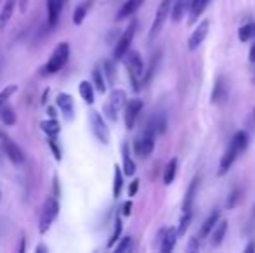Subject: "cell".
<instances>
[{
    "mask_svg": "<svg viewBox=\"0 0 255 253\" xmlns=\"http://www.w3.org/2000/svg\"><path fill=\"white\" fill-rule=\"evenodd\" d=\"M122 213H124L125 217H128L132 213V201H125L124 205H122Z\"/></svg>",
    "mask_w": 255,
    "mask_h": 253,
    "instance_id": "7bdbcfd3",
    "label": "cell"
},
{
    "mask_svg": "<svg viewBox=\"0 0 255 253\" xmlns=\"http://www.w3.org/2000/svg\"><path fill=\"white\" fill-rule=\"evenodd\" d=\"M191 2L193 0H174V3H172V12H170V17L174 23H179V21L186 16V12H189Z\"/></svg>",
    "mask_w": 255,
    "mask_h": 253,
    "instance_id": "d6986e66",
    "label": "cell"
},
{
    "mask_svg": "<svg viewBox=\"0 0 255 253\" xmlns=\"http://www.w3.org/2000/svg\"><path fill=\"white\" fill-rule=\"evenodd\" d=\"M104 77L108 78V84H113L117 78V70H115V59L113 61H104Z\"/></svg>",
    "mask_w": 255,
    "mask_h": 253,
    "instance_id": "f35d334b",
    "label": "cell"
},
{
    "mask_svg": "<svg viewBox=\"0 0 255 253\" xmlns=\"http://www.w3.org/2000/svg\"><path fill=\"white\" fill-rule=\"evenodd\" d=\"M250 252H255V243H254V241H250V243L245 247V253H250Z\"/></svg>",
    "mask_w": 255,
    "mask_h": 253,
    "instance_id": "c3c4849f",
    "label": "cell"
},
{
    "mask_svg": "<svg viewBox=\"0 0 255 253\" xmlns=\"http://www.w3.org/2000/svg\"><path fill=\"white\" fill-rule=\"evenodd\" d=\"M92 82H94V87L99 94L106 92V80H104V73L99 66H96L94 70H92Z\"/></svg>",
    "mask_w": 255,
    "mask_h": 253,
    "instance_id": "83f0119b",
    "label": "cell"
},
{
    "mask_svg": "<svg viewBox=\"0 0 255 253\" xmlns=\"http://www.w3.org/2000/svg\"><path fill=\"white\" fill-rule=\"evenodd\" d=\"M219 219H221V210H217L215 208L214 212L210 213V215L205 219V222L202 224V227H200V236L203 238H208L212 234V231H214V227L217 226V222H219Z\"/></svg>",
    "mask_w": 255,
    "mask_h": 253,
    "instance_id": "ffe728a7",
    "label": "cell"
},
{
    "mask_svg": "<svg viewBox=\"0 0 255 253\" xmlns=\"http://www.w3.org/2000/svg\"><path fill=\"white\" fill-rule=\"evenodd\" d=\"M144 2H146V0H125V2L122 3L120 9H118L117 17H115V19L122 21V19H127V17H130L132 14H135L139 9H141V5Z\"/></svg>",
    "mask_w": 255,
    "mask_h": 253,
    "instance_id": "e0dca14e",
    "label": "cell"
},
{
    "mask_svg": "<svg viewBox=\"0 0 255 253\" xmlns=\"http://www.w3.org/2000/svg\"><path fill=\"white\" fill-rule=\"evenodd\" d=\"M122 156H124V173L128 177H132L135 173V163H134V160H132L130 153H128L127 144L122 146Z\"/></svg>",
    "mask_w": 255,
    "mask_h": 253,
    "instance_id": "d4e9b609",
    "label": "cell"
},
{
    "mask_svg": "<svg viewBox=\"0 0 255 253\" xmlns=\"http://www.w3.org/2000/svg\"><path fill=\"white\" fill-rule=\"evenodd\" d=\"M17 92V85H7L0 90V108L5 106V102L10 99V95H14Z\"/></svg>",
    "mask_w": 255,
    "mask_h": 253,
    "instance_id": "74e56055",
    "label": "cell"
},
{
    "mask_svg": "<svg viewBox=\"0 0 255 253\" xmlns=\"http://www.w3.org/2000/svg\"><path fill=\"white\" fill-rule=\"evenodd\" d=\"M56 102H57V108H59L61 113L64 115V118H66L68 122H71V120L75 118V102H73V97H71L70 94H66V92H61V94H57Z\"/></svg>",
    "mask_w": 255,
    "mask_h": 253,
    "instance_id": "2e32d148",
    "label": "cell"
},
{
    "mask_svg": "<svg viewBox=\"0 0 255 253\" xmlns=\"http://www.w3.org/2000/svg\"><path fill=\"white\" fill-rule=\"evenodd\" d=\"M142 108H144V102L141 99H132V101H128L125 104V127L128 130H132L135 127V122H137Z\"/></svg>",
    "mask_w": 255,
    "mask_h": 253,
    "instance_id": "8fae6325",
    "label": "cell"
},
{
    "mask_svg": "<svg viewBox=\"0 0 255 253\" xmlns=\"http://www.w3.org/2000/svg\"><path fill=\"white\" fill-rule=\"evenodd\" d=\"M249 128H255V109L250 113V120H249Z\"/></svg>",
    "mask_w": 255,
    "mask_h": 253,
    "instance_id": "f6af8a7d",
    "label": "cell"
},
{
    "mask_svg": "<svg viewBox=\"0 0 255 253\" xmlns=\"http://www.w3.org/2000/svg\"><path fill=\"white\" fill-rule=\"evenodd\" d=\"M78 92H80V97L85 101V104L92 106L94 104V85L91 84V82L84 80L80 82V85H78Z\"/></svg>",
    "mask_w": 255,
    "mask_h": 253,
    "instance_id": "603a6c76",
    "label": "cell"
},
{
    "mask_svg": "<svg viewBox=\"0 0 255 253\" xmlns=\"http://www.w3.org/2000/svg\"><path fill=\"white\" fill-rule=\"evenodd\" d=\"M135 30H137V21H130V24L127 26V30L122 33L120 40H118L117 45H115V51H113V59H115V61H120V59H124V56L130 51V45H132V40H134Z\"/></svg>",
    "mask_w": 255,
    "mask_h": 253,
    "instance_id": "52a82bcc",
    "label": "cell"
},
{
    "mask_svg": "<svg viewBox=\"0 0 255 253\" xmlns=\"http://www.w3.org/2000/svg\"><path fill=\"white\" fill-rule=\"evenodd\" d=\"M134 250V240L130 236H125L118 241V245L115 247V252L118 253H124V252H132Z\"/></svg>",
    "mask_w": 255,
    "mask_h": 253,
    "instance_id": "d590c367",
    "label": "cell"
},
{
    "mask_svg": "<svg viewBox=\"0 0 255 253\" xmlns=\"http://www.w3.org/2000/svg\"><path fill=\"white\" fill-rule=\"evenodd\" d=\"M249 142H250V137L245 130H238L233 139L229 141V146L228 149L224 151L221 158V163H219V175H224V173L229 172V169L233 167V163L238 160V156L249 148Z\"/></svg>",
    "mask_w": 255,
    "mask_h": 253,
    "instance_id": "6da1fadb",
    "label": "cell"
},
{
    "mask_svg": "<svg viewBox=\"0 0 255 253\" xmlns=\"http://www.w3.org/2000/svg\"><path fill=\"white\" fill-rule=\"evenodd\" d=\"M28 7V0H21V12H24Z\"/></svg>",
    "mask_w": 255,
    "mask_h": 253,
    "instance_id": "f907efd6",
    "label": "cell"
},
{
    "mask_svg": "<svg viewBox=\"0 0 255 253\" xmlns=\"http://www.w3.org/2000/svg\"><path fill=\"white\" fill-rule=\"evenodd\" d=\"M229 95V84L222 75H219L215 78V84H214V88H212V95H210V101L212 104H221L228 99Z\"/></svg>",
    "mask_w": 255,
    "mask_h": 253,
    "instance_id": "4fadbf2b",
    "label": "cell"
},
{
    "mask_svg": "<svg viewBox=\"0 0 255 253\" xmlns=\"http://www.w3.org/2000/svg\"><path fill=\"white\" fill-rule=\"evenodd\" d=\"M66 0H47V19H49V26L54 28L59 21L61 10H63Z\"/></svg>",
    "mask_w": 255,
    "mask_h": 253,
    "instance_id": "ac0fdd59",
    "label": "cell"
},
{
    "mask_svg": "<svg viewBox=\"0 0 255 253\" xmlns=\"http://www.w3.org/2000/svg\"><path fill=\"white\" fill-rule=\"evenodd\" d=\"M89 7H91V0L89 2H84V3H80V5L75 9V12H73V24H82L84 23V19H85V16H87V12H89Z\"/></svg>",
    "mask_w": 255,
    "mask_h": 253,
    "instance_id": "1f68e13d",
    "label": "cell"
},
{
    "mask_svg": "<svg viewBox=\"0 0 255 253\" xmlns=\"http://www.w3.org/2000/svg\"><path fill=\"white\" fill-rule=\"evenodd\" d=\"M226 233H228V220H219L217 226L214 227V231L210 234L212 247H221V243L226 238Z\"/></svg>",
    "mask_w": 255,
    "mask_h": 253,
    "instance_id": "44dd1931",
    "label": "cell"
},
{
    "mask_svg": "<svg viewBox=\"0 0 255 253\" xmlns=\"http://www.w3.org/2000/svg\"><path fill=\"white\" fill-rule=\"evenodd\" d=\"M208 3H210V0H193L191 7H189V23L193 24L198 21V17L205 12Z\"/></svg>",
    "mask_w": 255,
    "mask_h": 253,
    "instance_id": "7402d4cb",
    "label": "cell"
},
{
    "mask_svg": "<svg viewBox=\"0 0 255 253\" xmlns=\"http://www.w3.org/2000/svg\"><path fill=\"white\" fill-rule=\"evenodd\" d=\"M200 180H202V177H200V175L193 177V180H191V182H189L188 189H186V194H184V201H182V212H184V213H189V212H193V205H195L196 194H198Z\"/></svg>",
    "mask_w": 255,
    "mask_h": 253,
    "instance_id": "9a60e30c",
    "label": "cell"
},
{
    "mask_svg": "<svg viewBox=\"0 0 255 253\" xmlns=\"http://www.w3.org/2000/svg\"><path fill=\"white\" fill-rule=\"evenodd\" d=\"M179 233L175 227H168V229H161L160 234H158V241H160V252L161 253H168L175 248V243H177Z\"/></svg>",
    "mask_w": 255,
    "mask_h": 253,
    "instance_id": "7c38bea8",
    "label": "cell"
},
{
    "mask_svg": "<svg viewBox=\"0 0 255 253\" xmlns=\"http://www.w3.org/2000/svg\"><path fill=\"white\" fill-rule=\"evenodd\" d=\"M242 189L240 187H235L231 192H229V196H228V199H226V208L228 210H233L236 205L240 203V199H242Z\"/></svg>",
    "mask_w": 255,
    "mask_h": 253,
    "instance_id": "e575fe53",
    "label": "cell"
},
{
    "mask_svg": "<svg viewBox=\"0 0 255 253\" xmlns=\"http://www.w3.org/2000/svg\"><path fill=\"white\" fill-rule=\"evenodd\" d=\"M252 82H254V85H255V77H254V78H252Z\"/></svg>",
    "mask_w": 255,
    "mask_h": 253,
    "instance_id": "f5cc1de1",
    "label": "cell"
},
{
    "mask_svg": "<svg viewBox=\"0 0 255 253\" xmlns=\"http://www.w3.org/2000/svg\"><path fill=\"white\" fill-rule=\"evenodd\" d=\"M57 135H51L49 137V148H51L54 158H56V162H61V158H63V153H61V148H59V142H57Z\"/></svg>",
    "mask_w": 255,
    "mask_h": 253,
    "instance_id": "ab89813d",
    "label": "cell"
},
{
    "mask_svg": "<svg viewBox=\"0 0 255 253\" xmlns=\"http://www.w3.org/2000/svg\"><path fill=\"white\" fill-rule=\"evenodd\" d=\"M191 220H193V212H189V213L182 212V217H181V220H179V227H177L179 236H184V233L189 229V224H191Z\"/></svg>",
    "mask_w": 255,
    "mask_h": 253,
    "instance_id": "8d00e7d4",
    "label": "cell"
},
{
    "mask_svg": "<svg viewBox=\"0 0 255 253\" xmlns=\"http://www.w3.org/2000/svg\"><path fill=\"white\" fill-rule=\"evenodd\" d=\"M68 59H70V44L68 42H61L54 49V52L49 58V61L45 63V66L42 68V77H51V75L57 73L59 70H63V66L68 63Z\"/></svg>",
    "mask_w": 255,
    "mask_h": 253,
    "instance_id": "3957f363",
    "label": "cell"
},
{
    "mask_svg": "<svg viewBox=\"0 0 255 253\" xmlns=\"http://www.w3.org/2000/svg\"><path fill=\"white\" fill-rule=\"evenodd\" d=\"M124 169H120L118 165H115V179H113V198H120L122 189H124V175L122 172Z\"/></svg>",
    "mask_w": 255,
    "mask_h": 253,
    "instance_id": "4316f807",
    "label": "cell"
},
{
    "mask_svg": "<svg viewBox=\"0 0 255 253\" xmlns=\"http://www.w3.org/2000/svg\"><path fill=\"white\" fill-rule=\"evenodd\" d=\"M247 233H250V231H255V205H254V208H252V219H250V222H249V227H247Z\"/></svg>",
    "mask_w": 255,
    "mask_h": 253,
    "instance_id": "ee69618b",
    "label": "cell"
},
{
    "mask_svg": "<svg viewBox=\"0 0 255 253\" xmlns=\"http://www.w3.org/2000/svg\"><path fill=\"white\" fill-rule=\"evenodd\" d=\"M156 130L146 123L144 130L135 137L134 141V153L139 156V158H148L149 155L154 151V142H156Z\"/></svg>",
    "mask_w": 255,
    "mask_h": 253,
    "instance_id": "277c9868",
    "label": "cell"
},
{
    "mask_svg": "<svg viewBox=\"0 0 255 253\" xmlns=\"http://www.w3.org/2000/svg\"><path fill=\"white\" fill-rule=\"evenodd\" d=\"M124 63L128 71L132 88H134L135 92H139L141 87H144V85H142V78H144V71H146L141 54H139L137 51H128L127 54L124 56Z\"/></svg>",
    "mask_w": 255,
    "mask_h": 253,
    "instance_id": "7a4b0ae2",
    "label": "cell"
},
{
    "mask_svg": "<svg viewBox=\"0 0 255 253\" xmlns=\"http://www.w3.org/2000/svg\"><path fill=\"white\" fill-rule=\"evenodd\" d=\"M238 38L242 42H250L255 38V23H247L238 30Z\"/></svg>",
    "mask_w": 255,
    "mask_h": 253,
    "instance_id": "f546056e",
    "label": "cell"
},
{
    "mask_svg": "<svg viewBox=\"0 0 255 253\" xmlns=\"http://www.w3.org/2000/svg\"><path fill=\"white\" fill-rule=\"evenodd\" d=\"M249 59H250V63H255V44L250 47V52H249Z\"/></svg>",
    "mask_w": 255,
    "mask_h": 253,
    "instance_id": "7dc6e473",
    "label": "cell"
},
{
    "mask_svg": "<svg viewBox=\"0 0 255 253\" xmlns=\"http://www.w3.org/2000/svg\"><path fill=\"white\" fill-rule=\"evenodd\" d=\"M177 165H179L177 158H172L170 162L165 165V170H163V182H165V186H170V184L174 182L175 173H177Z\"/></svg>",
    "mask_w": 255,
    "mask_h": 253,
    "instance_id": "484cf974",
    "label": "cell"
},
{
    "mask_svg": "<svg viewBox=\"0 0 255 253\" xmlns=\"http://www.w3.org/2000/svg\"><path fill=\"white\" fill-rule=\"evenodd\" d=\"M0 120H2L3 125L10 127L16 123V113H14V109L10 108V106H2L0 108Z\"/></svg>",
    "mask_w": 255,
    "mask_h": 253,
    "instance_id": "4dcf8cb0",
    "label": "cell"
},
{
    "mask_svg": "<svg viewBox=\"0 0 255 253\" xmlns=\"http://www.w3.org/2000/svg\"><path fill=\"white\" fill-rule=\"evenodd\" d=\"M26 250V241H24V238L21 240V247H19V252H24Z\"/></svg>",
    "mask_w": 255,
    "mask_h": 253,
    "instance_id": "816d5d0a",
    "label": "cell"
},
{
    "mask_svg": "<svg viewBox=\"0 0 255 253\" xmlns=\"http://www.w3.org/2000/svg\"><path fill=\"white\" fill-rule=\"evenodd\" d=\"M202 240L203 238L200 236V234H195V236H191V240H189V252H195L198 250L200 247H202Z\"/></svg>",
    "mask_w": 255,
    "mask_h": 253,
    "instance_id": "60d3db41",
    "label": "cell"
},
{
    "mask_svg": "<svg viewBox=\"0 0 255 253\" xmlns=\"http://www.w3.org/2000/svg\"><path fill=\"white\" fill-rule=\"evenodd\" d=\"M57 215H59V201L56 199V196H51L44 203L40 219H38V231H40V234H45L51 229V226L54 224V220L57 219Z\"/></svg>",
    "mask_w": 255,
    "mask_h": 253,
    "instance_id": "5b68a950",
    "label": "cell"
},
{
    "mask_svg": "<svg viewBox=\"0 0 255 253\" xmlns=\"http://www.w3.org/2000/svg\"><path fill=\"white\" fill-rule=\"evenodd\" d=\"M208 30H210V21L203 19L202 23L196 26V30L191 33V37H189V40H188V49H189V51H196V49L203 44V40L207 38V35H208Z\"/></svg>",
    "mask_w": 255,
    "mask_h": 253,
    "instance_id": "5bb4252c",
    "label": "cell"
},
{
    "mask_svg": "<svg viewBox=\"0 0 255 253\" xmlns=\"http://www.w3.org/2000/svg\"><path fill=\"white\" fill-rule=\"evenodd\" d=\"M0 146H2L5 156L14 163V165H21V163H24V155H23V151H21V148L12 141V139L7 137L3 132H0Z\"/></svg>",
    "mask_w": 255,
    "mask_h": 253,
    "instance_id": "30bf717a",
    "label": "cell"
},
{
    "mask_svg": "<svg viewBox=\"0 0 255 253\" xmlns=\"http://www.w3.org/2000/svg\"><path fill=\"white\" fill-rule=\"evenodd\" d=\"M172 3H174V0H161V3L158 5L156 14H154V19H153V24H151V30H149V40H154V38L158 37V33H160L161 28H163L165 21L170 17Z\"/></svg>",
    "mask_w": 255,
    "mask_h": 253,
    "instance_id": "ba28073f",
    "label": "cell"
},
{
    "mask_svg": "<svg viewBox=\"0 0 255 253\" xmlns=\"http://www.w3.org/2000/svg\"><path fill=\"white\" fill-rule=\"evenodd\" d=\"M125 104H127V94H125V90L115 88V90H111L110 99H108L106 104H104V115H106L111 122H117L118 113H120V109L124 108Z\"/></svg>",
    "mask_w": 255,
    "mask_h": 253,
    "instance_id": "8992f818",
    "label": "cell"
},
{
    "mask_svg": "<svg viewBox=\"0 0 255 253\" xmlns=\"http://www.w3.org/2000/svg\"><path fill=\"white\" fill-rule=\"evenodd\" d=\"M122 229H124V224H122V219H120V217H117V220H115L113 234H111L110 241H108V248H113V247H115V243H118V241H120Z\"/></svg>",
    "mask_w": 255,
    "mask_h": 253,
    "instance_id": "836d02e7",
    "label": "cell"
},
{
    "mask_svg": "<svg viewBox=\"0 0 255 253\" xmlns=\"http://www.w3.org/2000/svg\"><path fill=\"white\" fill-rule=\"evenodd\" d=\"M47 115H49V118H56V108H54V106H49L47 108Z\"/></svg>",
    "mask_w": 255,
    "mask_h": 253,
    "instance_id": "bcb514c9",
    "label": "cell"
},
{
    "mask_svg": "<svg viewBox=\"0 0 255 253\" xmlns=\"http://www.w3.org/2000/svg\"><path fill=\"white\" fill-rule=\"evenodd\" d=\"M89 120H91V128H92V134H94V137L104 146L110 144V128H108L101 113H99V111H91V113H89Z\"/></svg>",
    "mask_w": 255,
    "mask_h": 253,
    "instance_id": "9c48e42d",
    "label": "cell"
},
{
    "mask_svg": "<svg viewBox=\"0 0 255 253\" xmlns=\"http://www.w3.org/2000/svg\"><path fill=\"white\" fill-rule=\"evenodd\" d=\"M40 128L49 135V137H51V135H57L61 132V125H59V122H57L56 118H49V120L40 122Z\"/></svg>",
    "mask_w": 255,
    "mask_h": 253,
    "instance_id": "f1b7e54d",
    "label": "cell"
},
{
    "mask_svg": "<svg viewBox=\"0 0 255 253\" xmlns=\"http://www.w3.org/2000/svg\"><path fill=\"white\" fill-rule=\"evenodd\" d=\"M14 7H16V0H7V2L3 3L2 10H0V30H3L5 24L10 21V17H12V14H14Z\"/></svg>",
    "mask_w": 255,
    "mask_h": 253,
    "instance_id": "cb8c5ba5",
    "label": "cell"
},
{
    "mask_svg": "<svg viewBox=\"0 0 255 253\" xmlns=\"http://www.w3.org/2000/svg\"><path fill=\"white\" fill-rule=\"evenodd\" d=\"M160 52L158 54H154L153 58H151V63H149V68L144 71V78H142V85H148L149 82H151V78H153V75H154V70H156V66H158V61H160Z\"/></svg>",
    "mask_w": 255,
    "mask_h": 253,
    "instance_id": "d6a6232c",
    "label": "cell"
},
{
    "mask_svg": "<svg viewBox=\"0 0 255 253\" xmlns=\"http://www.w3.org/2000/svg\"><path fill=\"white\" fill-rule=\"evenodd\" d=\"M35 252H42V253H47L49 250H47V247H45V245H38V247L37 248H35Z\"/></svg>",
    "mask_w": 255,
    "mask_h": 253,
    "instance_id": "681fc988",
    "label": "cell"
},
{
    "mask_svg": "<svg viewBox=\"0 0 255 253\" xmlns=\"http://www.w3.org/2000/svg\"><path fill=\"white\" fill-rule=\"evenodd\" d=\"M137 191H139V179H134L130 184H128V196L134 198V196L137 194Z\"/></svg>",
    "mask_w": 255,
    "mask_h": 253,
    "instance_id": "b9f144b4",
    "label": "cell"
}]
</instances>
